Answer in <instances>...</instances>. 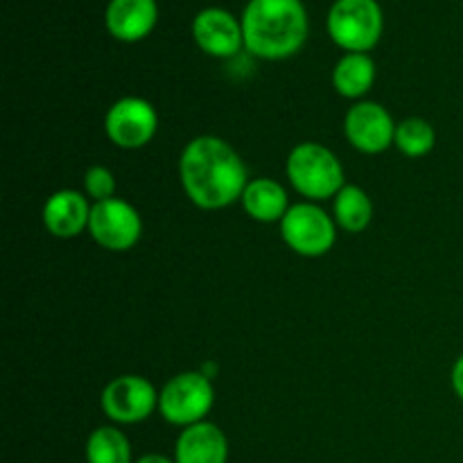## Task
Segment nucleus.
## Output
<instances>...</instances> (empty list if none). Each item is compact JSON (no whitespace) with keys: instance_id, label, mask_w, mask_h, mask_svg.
<instances>
[{"instance_id":"1","label":"nucleus","mask_w":463,"mask_h":463,"mask_svg":"<svg viewBox=\"0 0 463 463\" xmlns=\"http://www.w3.org/2000/svg\"><path fill=\"white\" fill-rule=\"evenodd\" d=\"M181 184L203 211L231 206L247 190V167L233 147L217 136H199L181 154Z\"/></svg>"},{"instance_id":"2","label":"nucleus","mask_w":463,"mask_h":463,"mask_svg":"<svg viewBox=\"0 0 463 463\" xmlns=\"http://www.w3.org/2000/svg\"><path fill=\"white\" fill-rule=\"evenodd\" d=\"M244 48L260 59H288L306 45L310 23L301 0H249L242 12Z\"/></svg>"},{"instance_id":"3","label":"nucleus","mask_w":463,"mask_h":463,"mask_svg":"<svg viewBox=\"0 0 463 463\" xmlns=\"http://www.w3.org/2000/svg\"><path fill=\"white\" fill-rule=\"evenodd\" d=\"M288 176L297 193L307 199L337 197L344 188V167L328 147L301 143L289 152Z\"/></svg>"},{"instance_id":"4","label":"nucleus","mask_w":463,"mask_h":463,"mask_svg":"<svg viewBox=\"0 0 463 463\" xmlns=\"http://www.w3.org/2000/svg\"><path fill=\"white\" fill-rule=\"evenodd\" d=\"M384 30L378 0H335L328 12V34L346 52H369Z\"/></svg>"},{"instance_id":"5","label":"nucleus","mask_w":463,"mask_h":463,"mask_svg":"<svg viewBox=\"0 0 463 463\" xmlns=\"http://www.w3.org/2000/svg\"><path fill=\"white\" fill-rule=\"evenodd\" d=\"M213 402H215V389L211 378L202 371H190V373L175 375L163 387L158 396V410L167 423L190 428L206 419L208 411L213 410Z\"/></svg>"},{"instance_id":"6","label":"nucleus","mask_w":463,"mask_h":463,"mask_svg":"<svg viewBox=\"0 0 463 463\" xmlns=\"http://www.w3.org/2000/svg\"><path fill=\"white\" fill-rule=\"evenodd\" d=\"M280 233L289 249H294L298 256H324L335 244L333 220L315 203L289 206V211L280 220Z\"/></svg>"},{"instance_id":"7","label":"nucleus","mask_w":463,"mask_h":463,"mask_svg":"<svg viewBox=\"0 0 463 463\" xmlns=\"http://www.w3.org/2000/svg\"><path fill=\"white\" fill-rule=\"evenodd\" d=\"M89 231L99 247L109 251H127L138 242L143 222L131 203L111 197L107 202H95L90 208Z\"/></svg>"},{"instance_id":"8","label":"nucleus","mask_w":463,"mask_h":463,"mask_svg":"<svg viewBox=\"0 0 463 463\" xmlns=\"http://www.w3.org/2000/svg\"><path fill=\"white\" fill-rule=\"evenodd\" d=\"M107 134L118 147L138 149L154 138L158 127V116L152 104L143 98H122L109 109Z\"/></svg>"},{"instance_id":"9","label":"nucleus","mask_w":463,"mask_h":463,"mask_svg":"<svg viewBox=\"0 0 463 463\" xmlns=\"http://www.w3.org/2000/svg\"><path fill=\"white\" fill-rule=\"evenodd\" d=\"M158 405V393L140 375H120L102 392V411L116 423H140Z\"/></svg>"},{"instance_id":"10","label":"nucleus","mask_w":463,"mask_h":463,"mask_svg":"<svg viewBox=\"0 0 463 463\" xmlns=\"http://www.w3.org/2000/svg\"><path fill=\"white\" fill-rule=\"evenodd\" d=\"M193 39L211 57L229 59L244 48L242 21L222 7H206L194 16Z\"/></svg>"},{"instance_id":"11","label":"nucleus","mask_w":463,"mask_h":463,"mask_svg":"<svg viewBox=\"0 0 463 463\" xmlns=\"http://www.w3.org/2000/svg\"><path fill=\"white\" fill-rule=\"evenodd\" d=\"M348 143L364 154L384 152L396 138V125L384 107L375 102H360L351 107L344 122Z\"/></svg>"},{"instance_id":"12","label":"nucleus","mask_w":463,"mask_h":463,"mask_svg":"<svg viewBox=\"0 0 463 463\" xmlns=\"http://www.w3.org/2000/svg\"><path fill=\"white\" fill-rule=\"evenodd\" d=\"M156 21V0H111L107 5V14H104L109 34L125 43H136L152 34Z\"/></svg>"},{"instance_id":"13","label":"nucleus","mask_w":463,"mask_h":463,"mask_svg":"<svg viewBox=\"0 0 463 463\" xmlns=\"http://www.w3.org/2000/svg\"><path fill=\"white\" fill-rule=\"evenodd\" d=\"M229 441L217 425L194 423L179 434L175 446L176 463H226Z\"/></svg>"},{"instance_id":"14","label":"nucleus","mask_w":463,"mask_h":463,"mask_svg":"<svg viewBox=\"0 0 463 463\" xmlns=\"http://www.w3.org/2000/svg\"><path fill=\"white\" fill-rule=\"evenodd\" d=\"M90 206L84 194L75 190H59L45 202L43 224L57 238H75L89 229Z\"/></svg>"},{"instance_id":"15","label":"nucleus","mask_w":463,"mask_h":463,"mask_svg":"<svg viewBox=\"0 0 463 463\" xmlns=\"http://www.w3.org/2000/svg\"><path fill=\"white\" fill-rule=\"evenodd\" d=\"M242 206L258 222H279L289 211L288 193L271 179L251 181L242 194Z\"/></svg>"},{"instance_id":"16","label":"nucleus","mask_w":463,"mask_h":463,"mask_svg":"<svg viewBox=\"0 0 463 463\" xmlns=\"http://www.w3.org/2000/svg\"><path fill=\"white\" fill-rule=\"evenodd\" d=\"M375 81V63L366 52H348L333 71V84L344 98H362Z\"/></svg>"},{"instance_id":"17","label":"nucleus","mask_w":463,"mask_h":463,"mask_svg":"<svg viewBox=\"0 0 463 463\" xmlns=\"http://www.w3.org/2000/svg\"><path fill=\"white\" fill-rule=\"evenodd\" d=\"M335 217L344 231L360 233L373 217V203L360 185H344L335 197Z\"/></svg>"},{"instance_id":"18","label":"nucleus","mask_w":463,"mask_h":463,"mask_svg":"<svg viewBox=\"0 0 463 463\" xmlns=\"http://www.w3.org/2000/svg\"><path fill=\"white\" fill-rule=\"evenodd\" d=\"M89 463H131L129 439L116 428H98L86 441Z\"/></svg>"},{"instance_id":"19","label":"nucleus","mask_w":463,"mask_h":463,"mask_svg":"<svg viewBox=\"0 0 463 463\" xmlns=\"http://www.w3.org/2000/svg\"><path fill=\"white\" fill-rule=\"evenodd\" d=\"M434 143H437V134H434V127L430 125L423 118H407L401 125L396 127V138L393 145H398L405 156L419 158L425 156L428 152H432Z\"/></svg>"},{"instance_id":"20","label":"nucleus","mask_w":463,"mask_h":463,"mask_svg":"<svg viewBox=\"0 0 463 463\" xmlns=\"http://www.w3.org/2000/svg\"><path fill=\"white\" fill-rule=\"evenodd\" d=\"M86 194L95 202H107L116 193V179H113L111 170L102 165H93L84 176Z\"/></svg>"},{"instance_id":"21","label":"nucleus","mask_w":463,"mask_h":463,"mask_svg":"<svg viewBox=\"0 0 463 463\" xmlns=\"http://www.w3.org/2000/svg\"><path fill=\"white\" fill-rule=\"evenodd\" d=\"M452 389H455L457 396L463 401V355L452 366Z\"/></svg>"},{"instance_id":"22","label":"nucleus","mask_w":463,"mask_h":463,"mask_svg":"<svg viewBox=\"0 0 463 463\" xmlns=\"http://www.w3.org/2000/svg\"><path fill=\"white\" fill-rule=\"evenodd\" d=\"M136 463H176V461L167 459V457H163V455H145V457H140Z\"/></svg>"}]
</instances>
